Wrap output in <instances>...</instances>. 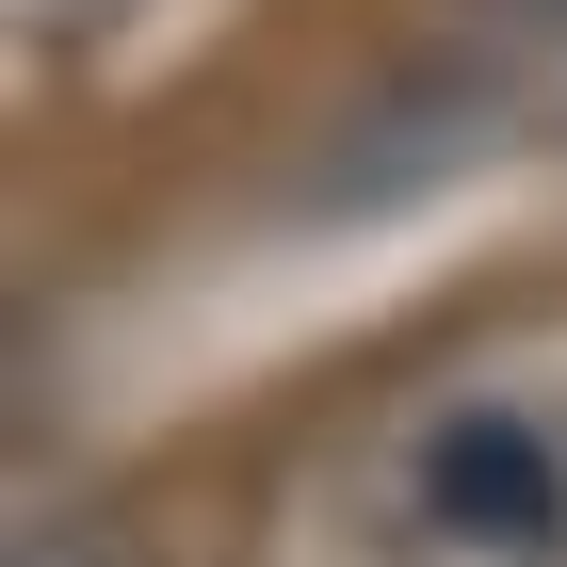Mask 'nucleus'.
Listing matches in <instances>:
<instances>
[{"instance_id":"2","label":"nucleus","mask_w":567,"mask_h":567,"mask_svg":"<svg viewBox=\"0 0 567 567\" xmlns=\"http://www.w3.org/2000/svg\"><path fill=\"white\" fill-rule=\"evenodd\" d=\"M17 567H131V535H114V519H33Z\"/></svg>"},{"instance_id":"1","label":"nucleus","mask_w":567,"mask_h":567,"mask_svg":"<svg viewBox=\"0 0 567 567\" xmlns=\"http://www.w3.org/2000/svg\"><path fill=\"white\" fill-rule=\"evenodd\" d=\"M292 567H567V324L390 373L324 437Z\"/></svg>"},{"instance_id":"3","label":"nucleus","mask_w":567,"mask_h":567,"mask_svg":"<svg viewBox=\"0 0 567 567\" xmlns=\"http://www.w3.org/2000/svg\"><path fill=\"white\" fill-rule=\"evenodd\" d=\"M471 17H486L503 49H567V0H471Z\"/></svg>"}]
</instances>
